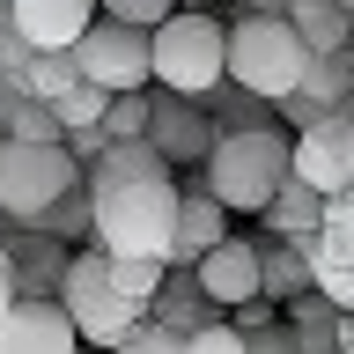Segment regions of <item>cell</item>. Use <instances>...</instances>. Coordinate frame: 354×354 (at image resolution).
I'll list each match as a JSON object with an SVG mask.
<instances>
[{"label": "cell", "instance_id": "cell-1", "mask_svg": "<svg viewBox=\"0 0 354 354\" xmlns=\"http://www.w3.org/2000/svg\"><path fill=\"white\" fill-rule=\"evenodd\" d=\"M96 199V221L88 236L104 259H148V266H170L177 259V214H185V192L170 177H148V185H111V192H88Z\"/></svg>", "mask_w": 354, "mask_h": 354}, {"label": "cell", "instance_id": "cell-2", "mask_svg": "<svg viewBox=\"0 0 354 354\" xmlns=\"http://www.w3.org/2000/svg\"><path fill=\"white\" fill-rule=\"evenodd\" d=\"M288 177H295V140L273 133V126L221 133V148L207 155V192L229 214H273V199L288 192Z\"/></svg>", "mask_w": 354, "mask_h": 354}, {"label": "cell", "instance_id": "cell-3", "mask_svg": "<svg viewBox=\"0 0 354 354\" xmlns=\"http://www.w3.org/2000/svg\"><path fill=\"white\" fill-rule=\"evenodd\" d=\"M310 44L295 37V22L288 15H243L229 30V82L251 96V104H288V96H303L310 82Z\"/></svg>", "mask_w": 354, "mask_h": 354}, {"label": "cell", "instance_id": "cell-4", "mask_svg": "<svg viewBox=\"0 0 354 354\" xmlns=\"http://www.w3.org/2000/svg\"><path fill=\"white\" fill-rule=\"evenodd\" d=\"M82 192V162L59 148H30V140H0V214L22 229H52L66 199Z\"/></svg>", "mask_w": 354, "mask_h": 354}, {"label": "cell", "instance_id": "cell-5", "mask_svg": "<svg viewBox=\"0 0 354 354\" xmlns=\"http://www.w3.org/2000/svg\"><path fill=\"white\" fill-rule=\"evenodd\" d=\"M59 303H66V317H74V332H82V347H96V354H118L133 332L148 325V310L111 281V259H104V251H74Z\"/></svg>", "mask_w": 354, "mask_h": 354}, {"label": "cell", "instance_id": "cell-6", "mask_svg": "<svg viewBox=\"0 0 354 354\" xmlns=\"http://www.w3.org/2000/svg\"><path fill=\"white\" fill-rule=\"evenodd\" d=\"M155 82L170 96H214L229 82V30L214 15H170L155 30Z\"/></svg>", "mask_w": 354, "mask_h": 354}, {"label": "cell", "instance_id": "cell-7", "mask_svg": "<svg viewBox=\"0 0 354 354\" xmlns=\"http://www.w3.org/2000/svg\"><path fill=\"white\" fill-rule=\"evenodd\" d=\"M74 66H82L88 88L104 96H140L155 82V30H133V22H96L82 44H74Z\"/></svg>", "mask_w": 354, "mask_h": 354}, {"label": "cell", "instance_id": "cell-8", "mask_svg": "<svg viewBox=\"0 0 354 354\" xmlns=\"http://www.w3.org/2000/svg\"><path fill=\"white\" fill-rule=\"evenodd\" d=\"M295 185H310L317 199L354 192V118H317L310 133H295Z\"/></svg>", "mask_w": 354, "mask_h": 354}, {"label": "cell", "instance_id": "cell-9", "mask_svg": "<svg viewBox=\"0 0 354 354\" xmlns=\"http://www.w3.org/2000/svg\"><path fill=\"white\" fill-rule=\"evenodd\" d=\"M192 281H199V295H207L214 310L243 317L251 303H266V251L243 243V236H229L221 251H207V259L192 266Z\"/></svg>", "mask_w": 354, "mask_h": 354}, {"label": "cell", "instance_id": "cell-10", "mask_svg": "<svg viewBox=\"0 0 354 354\" xmlns=\"http://www.w3.org/2000/svg\"><path fill=\"white\" fill-rule=\"evenodd\" d=\"M15 30L30 37V52H74V44L104 22L96 0H8Z\"/></svg>", "mask_w": 354, "mask_h": 354}, {"label": "cell", "instance_id": "cell-11", "mask_svg": "<svg viewBox=\"0 0 354 354\" xmlns=\"http://www.w3.org/2000/svg\"><path fill=\"white\" fill-rule=\"evenodd\" d=\"M148 140H155V155H162V162H207V155L221 148L214 118H207L199 104H185V96H155V126H148Z\"/></svg>", "mask_w": 354, "mask_h": 354}, {"label": "cell", "instance_id": "cell-12", "mask_svg": "<svg viewBox=\"0 0 354 354\" xmlns=\"http://www.w3.org/2000/svg\"><path fill=\"white\" fill-rule=\"evenodd\" d=\"M0 354H82V332L66 303H15L0 325Z\"/></svg>", "mask_w": 354, "mask_h": 354}, {"label": "cell", "instance_id": "cell-13", "mask_svg": "<svg viewBox=\"0 0 354 354\" xmlns=\"http://www.w3.org/2000/svg\"><path fill=\"white\" fill-rule=\"evenodd\" d=\"M221 243H229V207H221L207 185L185 192V214H177V266H199L207 251H221Z\"/></svg>", "mask_w": 354, "mask_h": 354}, {"label": "cell", "instance_id": "cell-14", "mask_svg": "<svg viewBox=\"0 0 354 354\" xmlns=\"http://www.w3.org/2000/svg\"><path fill=\"white\" fill-rule=\"evenodd\" d=\"M288 22H295V37L310 44V59H339L354 37V15L339 0H288Z\"/></svg>", "mask_w": 354, "mask_h": 354}, {"label": "cell", "instance_id": "cell-15", "mask_svg": "<svg viewBox=\"0 0 354 354\" xmlns=\"http://www.w3.org/2000/svg\"><path fill=\"white\" fill-rule=\"evenodd\" d=\"M148 177H170V162L155 155V140H111L104 162L88 170V192H111V185H148Z\"/></svg>", "mask_w": 354, "mask_h": 354}, {"label": "cell", "instance_id": "cell-16", "mask_svg": "<svg viewBox=\"0 0 354 354\" xmlns=\"http://www.w3.org/2000/svg\"><path fill=\"white\" fill-rule=\"evenodd\" d=\"M266 251V303H303L317 295L310 281V243H259Z\"/></svg>", "mask_w": 354, "mask_h": 354}, {"label": "cell", "instance_id": "cell-17", "mask_svg": "<svg viewBox=\"0 0 354 354\" xmlns=\"http://www.w3.org/2000/svg\"><path fill=\"white\" fill-rule=\"evenodd\" d=\"M266 221H273V236H281V243H317V229H325V199L288 177V192L273 199V214H266Z\"/></svg>", "mask_w": 354, "mask_h": 354}, {"label": "cell", "instance_id": "cell-18", "mask_svg": "<svg viewBox=\"0 0 354 354\" xmlns=\"http://www.w3.org/2000/svg\"><path fill=\"white\" fill-rule=\"evenodd\" d=\"M288 332H295V347H303V354H339V332H347V317H339L325 295H303V303L288 310Z\"/></svg>", "mask_w": 354, "mask_h": 354}, {"label": "cell", "instance_id": "cell-19", "mask_svg": "<svg viewBox=\"0 0 354 354\" xmlns=\"http://www.w3.org/2000/svg\"><path fill=\"white\" fill-rule=\"evenodd\" d=\"M30 96L37 104H66L74 88H82V66H74V52H37V66H30Z\"/></svg>", "mask_w": 354, "mask_h": 354}, {"label": "cell", "instance_id": "cell-20", "mask_svg": "<svg viewBox=\"0 0 354 354\" xmlns=\"http://www.w3.org/2000/svg\"><path fill=\"white\" fill-rule=\"evenodd\" d=\"M317 251H325V259H339V266H354V192L325 199V229H317Z\"/></svg>", "mask_w": 354, "mask_h": 354}, {"label": "cell", "instance_id": "cell-21", "mask_svg": "<svg viewBox=\"0 0 354 354\" xmlns=\"http://www.w3.org/2000/svg\"><path fill=\"white\" fill-rule=\"evenodd\" d=\"M148 126H155V96H111L104 140H148Z\"/></svg>", "mask_w": 354, "mask_h": 354}, {"label": "cell", "instance_id": "cell-22", "mask_svg": "<svg viewBox=\"0 0 354 354\" xmlns=\"http://www.w3.org/2000/svg\"><path fill=\"white\" fill-rule=\"evenodd\" d=\"M52 111H59V126H66V133H104V118H111V96L82 82L74 96H66V104H52Z\"/></svg>", "mask_w": 354, "mask_h": 354}, {"label": "cell", "instance_id": "cell-23", "mask_svg": "<svg viewBox=\"0 0 354 354\" xmlns=\"http://www.w3.org/2000/svg\"><path fill=\"white\" fill-rule=\"evenodd\" d=\"M185 354H251V332H243L236 317H214V325L185 332Z\"/></svg>", "mask_w": 354, "mask_h": 354}, {"label": "cell", "instance_id": "cell-24", "mask_svg": "<svg viewBox=\"0 0 354 354\" xmlns=\"http://www.w3.org/2000/svg\"><path fill=\"white\" fill-rule=\"evenodd\" d=\"M162 273H170V266H148V259H111V281L126 288V295H133L140 310H148L155 295H162Z\"/></svg>", "mask_w": 354, "mask_h": 354}, {"label": "cell", "instance_id": "cell-25", "mask_svg": "<svg viewBox=\"0 0 354 354\" xmlns=\"http://www.w3.org/2000/svg\"><path fill=\"white\" fill-rule=\"evenodd\" d=\"M96 8H104L111 22H133V30H162V22L177 15L170 0H96Z\"/></svg>", "mask_w": 354, "mask_h": 354}, {"label": "cell", "instance_id": "cell-26", "mask_svg": "<svg viewBox=\"0 0 354 354\" xmlns=\"http://www.w3.org/2000/svg\"><path fill=\"white\" fill-rule=\"evenodd\" d=\"M118 354H185V332H170V325H140Z\"/></svg>", "mask_w": 354, "mask_h": 354}, {"label": "cell", "instance_id": "cell-27", "mask_svg": "<svg viewBox=\"0 0 354 354\" xmlns=\"http://www.w3.org/2000/svg\"><path fill=\"white\" fill-rule=\"evenodd\" d=\"M251 354H303V347H295L288 325H266V332H251Z\"/></svg>", "mask_w": 354, "mask_h": 354}, {"label": "cell", "instance_id": "cell-28", "mask_svg": "<svg viewBox=\"0 0 354 354\" xmlns=\"http://www.w3.org/2000/svg\"><path fill=\"white\" fill-rule=\"evenodd\" d=\"M15 259H8V243H0V325H8V310H15Z\"/></svg>", "mask_w": 354, "mask_h": 354}, {"label": "cell", "instance_id": "cell-29", "mask_svg": "<svg viewBox=\"0 0 354 354\" xmlns=\"http://www.w3.org/2000/svg\"><path fill=\"white\" fill-rule=\"evenodd\" d=\"M251 15H288V0H243Z\"/></svg>", "mask_w": 354, "mask_h": 354}, {"label": "cell", "instance_id": "cell-30", "mask_svg": "<svg viewBox=\"0 0 354 354\" xmlns=\"http://www.w3.org/2000/svg\"><path fill=\"white\" fill-rule=\"evenodd\" d=\"M339 8H347V15H354V0H339Z\"/></svg>", "mask_w": 354, "mask_h": 354}, {"label": "cell", "instance_id": "cell-31", "mask_svg": "<svg viewBox=\"0 0 354 354\" xmlns=\"http://www.w3.org/2000/svg\"><path fill=\"white\" fill-rule=\"evenodd\" d=\"M82 354H96V347H82Z\"/></svg>", "mask_w": 354, "mask_h": 354}]
</instances>
